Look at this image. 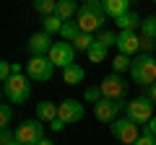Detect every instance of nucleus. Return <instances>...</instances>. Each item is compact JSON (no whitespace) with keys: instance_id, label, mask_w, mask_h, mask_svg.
<instances>
[{"instance_id":"f257e3e1","label":"nucleus","mask_w":156,"mask_h":145,"mask_svg":"<svg viewBox=\"0 0 156 145\" xmlns=\"http://www.w3.org/2000/svg\"><path fill=\"white\" fill-rule=\"evenodd\" d=\"M107 18H109V16H107V11H104V3H101V0H89V3L81 5L76 21H78V26H81V31L99 34Z\"/></svg>"},{"instance_id":"f03ea898","label":"nucleus","mask_w":156,"mask_h":145,"mask_svg":"<svg viewBox=\"0 0 156 145\" xmlns=\"http://www.w3.org/2000/svg\"><path fill=\"white\" fill-rule=\"evenodd\" d=\"M130 78L133 83H138L140 88H148L156 83V57L154 55H138L133 57V65H130Z\"/></svg>"},{"instance_id":"7ed1b4c3","label":"nucleus","mask_w":156,"mask_h":145,"mask_svg":"<svg viewBox=\"0 0 156 145\" xmlns=\"http://www.w3.org/2000/svg\"><path fill=\"white\" fill-rule=\"evenodd\" d=\"M3 96H5L8 104H26L29 96H31V78L29 75H11V78L3 83Z\"/></svg>"},{"instance_id":"20e7f679","label":"nucleus","mask_w":156,"mask_h":145,"mask_svg":"<svg viewBox=\"0 0 156 145\" xmlns=\"http://www.w3.org/2000/svg\"><path fill=\"white\" fill-rule=\"evenodd\" d=\"M154 112H156V106H154V101L148 99V93H140L138 99H133V101H128V109H125V117H130L135 124H148L151 119H154Z\"/></svg>"},{"instance_id":"39448f33","label":"nucleus","mask_w":156,"mask_h":145,"mask_svg":"<svg viewBox=\"0 0 156 145\" xmlns=\"http://www.w3.org/2000/svg\"><path fill=\"white\" fill-rule=\"evenodd\" d=\"M16 140L23 145H39L44 140V122L42 119H23L16 127Z\"/></svg>"},{"instance_id":"423d86ee","label":"nucleus","mask_w":156,"mask_h":145,"mask_svg":"<svg viewBox=\"0 0 156 145\" xmlns=\"http://www.w3.org/2000/svg\"><path fill=\"white\" fill-rule=\"evenodd\" d=\"M109 132H112V137H115V140H120L122 145H133L135 140L140 137L138 124H135L130 117H117L115 122L109 124Z\"/></svg>"},{"instance_id":"0eeeda50","label":"nucleus","mask_w":156,"mask_h":145,"mask_svg":"<svg viewBox=\"0 0 156 145\" xmlns=\"http://www.w3.org/2000/svg\"><path fill=\"white\" fill-rule=\"evenodd\" d=\"M128 109V101L120 99V101H112V99H101L99 104H94V117L104 124H112L117 117H122V112Z\"/></svg>"},{"instance_id":"6e6552de","label":"nucleus","mask_w":156,"mask_h":145,"mask_svg":"<svg viewBox=\"0 0 156 145\" xmlns=\"http://www.w3.org/2000/svg\"><path fill=\"white\" fill-rule=\"evenodd\" d=\"M26 75L31 80H37V83H47L55 75V65H52V60L47 55L44 57H31L26 62Z\"/></svg>"},{"instance_id":"1a4fd4ad","label":"nucleus","mask_w":156,"mask_h":145,"mask_svg":"<svg viewBox=\"0 0 156 145\" xmlns=\"http://www.w3.org/2000/svg\"><path fill=\"white\" fill-rule=\"evenodd\" d=\"M99 88H101V96H104V99L120 101V99H125V93H128V80H125L120 72H112V75H107V78L99 83Z\"/></svg>"},{"instance_id":"9d476101","label":"nucleus","mask_w":156,"mask_h":145,"mask_svg":"<svg viewBox=\"0 0 156 145\" xmlns=\"http://www.w3.org/2000/svg\"><path fill=\"white\" fill-rule=\"evenodd\" d=\"M47 57L52 60V65H55V67H62V70H65L68 65L76 62V47H73L70 42H55Z\"/></svg>"},{"instance_id":"9b49d317","label":"nucleus","mask_w":156,"mask_h":145,"mask_svg":"<svg viewBox=\"0 0 156 145\" xmlns=\"http://www.w3.org/2000/svg\"><path fill=\"white\" fill-rule=\"evenodd\" d=\"M83 114H86V109H83V104H81L78 99H65L62 104H57V117H60L65 124L81 122Z\"/></svg>"},{"instance_id":"f8f14e48","label":"nucleus","mask_w":156,"mask_h":145,"mask_svg":"<svg viewBox=\"0 0 156 145\" xmlns=\"http://www.w3.org/2000/svg\"><path fill=\"white\" fill-rule=\"evenodd\" d=\"M52 44H55V42H52V34L37 31V34H31V36H29L26 49H29V55H31V57H44V55H50Z\"/></svg>"},{"instance_id":"ddd939ff","label":"nucleus","mask_w":156,"mask_h":145,"mask_svg":"<svg viewBox=\"0 0 156 145\" xmlns=\"http://www.w3.org/2000/svg\"><path fill=\"white\" fill-rule=\"evenodd\" d=\"M117 52L120 55H128V57L138 55L140 52V36L135 31H120L117 34Z\"/></svg>"},{"instance_id":"4468645a","label":"nucleus","mask_w":156,"mask_h":145,"mask_svg":"<svg viewBox=\"0 0 156 145\" xmlns=\"http://www.w3.org/2000/svg\"><path fill=\"white\" fill-rule=\"evenodd\" d=\"M101 3H104V11L112 21L125 16V13H130V0H101Z\"/></svg>"},{"instance_id":"2eb2a0df","label":"nucleus","mask_w":156,"mask_h":145,"mask_svg":"<svg viewBox=\"0 0 156 145\" xmlns=\"http://www.w3.org/2000/svg\"><path fill=\"white\" fill-rule=\"evenodd\" d=\"M83 78H86V70L78 62H73V65H68L65 70H62V80H65L68 86H78V83H83Z\"/></svg>"},{"instance_id":"dca6fc26","label":"nucleus","mask_w":156,"mask_h":145,"mask_svg":"<svg viewBox=\"0 0 156 145\" xmlns=\"http://www.w3.org/2000/svg\"><path fill=\"white\" fill-rule=\"evenodd\" d=\"M78 0H57V16L62 18V21H73V18L78 16Z\"/></svg>"},{"instance_id":"f3484780","label":"nucleus","mask_w":156,"mask_h":145,"mask_svg":"<svg viewBox=\"0 0 156 145\" xmlns=\"http://www.w3.org/2000/svg\"><path fill=\"white\" fill-rule=\"evenodd\" d=\"M37 119H42L47 124L52 119H57V104H52V101H39L37 104Z\"/></svg>"},{"instance_id":"a211bd4d","label":"nucleus","mask_w":156,"mask_h":145,"mask_svg":"<svg viewBox=\"0 0 156 145\" xmlns=\"http://www.w3.org/2000/svg\"><path fill=\"white\" fill-rule=\"evenodd\" d=\"M115 23H117V29H120V31H135V29H138L143 21H140V16H138V13H133V11H130V13H125V16L115 18Z\"/></svg>"},{"instance_id":"6ab92c4d","label":"nucleus","mask_w":156,"mask_h":145,"mask_svg":"<svg viewBox=\"0 0 156 145\" xmlns=\"http://www.w3.org/2000/svg\"><path fill=\"white\" fill-rule=\"evenodd\" d=\"M62 26H65V21H62L57 13H52V16H44V21H42V31L47 34H60Z\"/></svg>"},{"instance_id":"aec40b11","label":"nucleus","mask_w":156,"mask_h":145,"mask_svg":"<svg viewBox=\"0 0 156 145\" xmlns=\"http://www.w3.org/2000/svg\"><path fill=\"white\" fill-rule=\"evenodd\" d=\"M34 11L39 13V16H52V13H57V0H31Z\"/></svg>"},{"instance_id":"412c9836","label":"nucleus","mask_w":156,"mask_h":145,"mask_svg":"<svg viewBox=\"0 0 156 145\" xmlns=\"http://www.w3.org/2000/svg\"><path fill=\"white\" fill-rule=\"evenodd\" d=\"M94 42H96V36H94V34H86V31H81V34L76 36V39L70 42V44L76 47V52H89V47L94 44Z\"/></svg>"},{"instance_id":"4be33fe9","label":"nucleus","mask_w":156,"mask_h":145,"mask_svg":"<svg viewBox=\"0 0 156 145\" xmlns=\"http://www.w3.org/2000/svg\"><path fill=\"white\" fill-rule=\"evenodd\" d=\"M86 57H89V62H104L107 60V47L104 44H99V42H94V44L89 47V52H86Z\"/></svg>"},{"instance_id":"5701e85b","label":"nucleus","mask_w":156,"mask_h":145,"mask_svg":"<svg viewBox=\"0 0 156 145\" xmlns=\"http://www.w3.org/2000/svg\"><path fill=\"white\" fill-rule=\"evenodd\" d=\"M81 34V26H78V21L73 18V21H65V26H62V31H60V39L62 42H73Z\"/></svg>"},{"instance_id":"b1692460","label":"nucleus","mask_w":156,"mask_h":145,"mask_svg":"<svg viewBox=\"0 0 156 145\" xmlns=\"http://www.w3.org/2000/svg\"><path fill=\"white\" fill-rule=\"evenodd\" d=\"M130 65H133V57L120 55V52H117V55H115V60H112V70H115V72H120V75H122L125 70L130 72Z\"/></svg>"},{"instance_id":"393cba45","label":"nucleus","mask_w":156,"mask_h":145,"mask_svg":"<svg viewBox=\"0 0 156 145\" xmlns=\"http://www.w3.org/2000/svg\"><path fill=\"white\" fill-rule=\"evenodd\" d=\"M140 36L156 39V16H146L143 18V23H140Z\"/></svg>"},{"instance_id":"a878e982","label":"nucleus","mask_w":156,"mask_h":145,"mask_svg":"<svg viewBox=\"0 0 156 145\" xmlns=\"http://www.w3.org/2000/svg\"><path fill=\"white\" fill-rule=\"evenodd\" d=\"M96 36V42H99V44H104L107 49H109V47H117V34L115 31H107V29H101L99 34H94Z\"/></svg>"},{"instance_id":"bb28decb","label":"nucleus","mask_w":156,"mask_h":145,"mask_svg":"<svg viewBox=\"0 0 156 145\" xmlns=\"http://www.w3.org/2000/svg\"><path fill=\"white\" fill-rule=\"evenodd\" d=\"M101 99H104V96H101V88H99V86H91V88L83 91V101H86V104H99Z\"/></svg>"},{"instance_id":"cd10ccee","label":"nucleus","mask_w":156,"mask_h":145,"mask_svg":"<svg viewBox=\"0 0 156 145\" xmlns=\"http://www.w3.org/2000/svg\"><path fill=\"white\" fill-rule=\"evenodd\" d=\"M11 119H13L11 104H3V106H0V130H3V127H11Z\"/></svg>"},{"instance_id":"c85d7f7f","label":"nucleus","mask_w":156,"mask_h":145,"mask_svg":"<svg viewBox=\"0 0 156 145\" xmlns=\"http://www.w3.org/2000/svg\"><path fill=\"white\" fill-rule=\"evenodd\" d=\"M16 143V132H11V127L0 130V145H13Z\"/></svg>"},{"instance_id":"c756f323","label":"nucleus","mask_w":156,"mask_h":145,"mask_svg":"<svg viewBox=\"0 0 156 145\" xmlns=\"http://www.w3.org/2000/svg\"><path fill=\"white\" fill-rule=\"evenodd\" d=\"M154 49H156V39L140 36V52H143V55H154Z\"/></svg>"},{"instance_id":"7c9ffc66","label":"nucleus","mask_w":156,"mask_h":145,"mask_svg":"<svg viewBox=\"0 0 156 145\" xmlns=\"http://www.w3.org/2000/svg\"><path fill=\"white\" fill-rule=\"evenodd\" d=\"M133 145H156V135H151V132H146V130H143V132H140V137L135 140Z\"/></svg>"},{"instance_id":"2f4dec72","label":"nucleus","mask_w":156,"mask_h":145,"mask_svg":"<svg viewBox=\"0 0 156 145\" xmlns=\"http://www.w3.org/2000/svg\"><path fill=\"white\" fill-rule=\"evenodd\" d=\"M11 75H13V62H0V80L5 83Z\"/></svg>"},{"instance_id":"473e14b6","label":"nucleus","mask_w":156,"mask_h":145,"mask_svg":"<svg viewBox=\"0 0 156 145\" xmlns=\"http://www.w3.org/2000/svg\"><path fill=\"white\" fill-rule=\"evenodd\" d=\"M62 127H65V122H62L60 117H57V119H52V122H50V130H52V132H60Z\"/></svg>"},{"instance_id":"72a5a7b5","label":"nucleus","mask_w":156,"mask_h":145,"mask_svg":"<svg viewBox=\"0 0 156 145\" xmlns=\"http://www.w3.org/2000/svg\"><path fill=\"white\" fill-rule=\"evenodd\" d=\"M143 130H146V132H151V135H156V114H154V119H151V122L146 124Z\"/></svg>"},{"instance_id":"f704fd0d","label":"nucleus","mask_w":156,"mask_h":145,"mask_svg":"<svg viewBox=\"0 0 156 145\" xmlns=\"http://www.w3.org/2000/svg\"><path fill=\"white\" fill-rule=\"evenodd\" d=\"M146 93H148V99L154 101V106H156V83H154V86H148V88H146Z\"/></svg>"},{"instance_id":"c9c22d12","label":"nucleus","mask_w":156,"mask_h":145,"mask_svg":"<svg viewBox=\"0 0 156 145\" xmlns=\"http://www.w3.org/2000/svg\"><path fill=\"white\" fill-rule=\"evenodd\" d=\"M39 145H55V143H52V140H47V137H44V140H42V143H39Z\"/></svg>"},{"instance_id":"e433bc0d","label":"nucleus","mask_w":156,"mask_h":145,"mask_svg":"<svg viewBox=\"0 0 156 145\" xmlns=\"http://www.w3.org/2000/svg\"><path fill=\"white\" fill-rule=\"evenodd\" d=\"M13 145H23V143H18V140H16V143H13Z\"/></svg>"},{"instance_id":"4c0bfd02","label":"nucleus","mask_w":156,"mask_h":145,"mask_svg":"<svg viewBox=\"0 0 156 145\" xmlns=\"http://www.w3.org/2000/svg\"><path fill=\"white\" fill-rule=\"evenodd\" d=\"M81 3H89V0H81Z\"/></svg>"},{"instance_id":"58836bf2","label":"nucleus","mask_w":156,"mask_h":145,"mask_svg":"<svg viewBox=\"0 0 156 145\" xmlns=\"http://www.w3.org/2000/svg\"><path fill=\"white\" fill-rule=\"evenodd\" d=\"M154 3H156V0H154Z\"/></svg>"}]
</instances>
